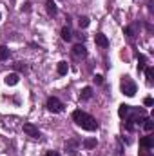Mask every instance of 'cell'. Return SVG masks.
<instances>
[{"mask_svg": "<svg viewBox=\"0 0 154 156\" xmlns=\"http://www.w3.org/2000/svg\"><path fill=\"white\" fill-rule=\"evenodd\" d=\"M143 71H145V76H147V82H149V83H152V82H154V69L151 67V66H147V67H145Z\"/></svg>", "mask_w": 154, "mask_h": 156, "instance_id": "16", "label": "cell"}, {"mask_svg": "<svg viewBox=\"0 0 154 156\" xmlns=\"http://www.w3.org/2000/svg\"><path fill=\"white\" fill-rule=\"evenodd\" d=\"M94 82H96L98 85H100V83H103V76H102V75H96V76H94Z\"/></svg>", "mask_w": 154, "mask_h": 156, "instance_id": "24", "label": "cell"}, {"mask_svg": "<svg viewBox=\"0 0 154 156\" xmlns=\"http://www.w3.org/2000/svg\"><path fill=\"white\" fill-rule=\"evenodd\" d=\"M56 73H58L60 76L67 75V73H69V66H67V62H58V66H56Z\"/></svg>", "mask_w": 154, "mask_h": 156, "instance_id": "11", "label": "cell"}, {"mask_svg": "<svg viewBox=\"0 0 154 156\" xmlns=\"http://www.w3.org/2000/svg\"><path fill=\"white\" fill-rule=\"evenodd\" d=\"M45 9H47L49 16H56V13H58V7H56V4L53 0H47L45 2Z\"/></svg>", "mask_w": 154, "mask_h": 156, "instance_id": "9", "label": "cell"}, {"mask_svg": "<svg viewBox=\"0 0 154 156\" xmlns=\"http://www.w3.org/2000/svg\"><path fill=\"white\" fill-rule=\"evenodd\" d=\"M0 18H2V15H0Z\"/></svg>", "mask_w": 154, "mask_h": 156, "instance_id": "26", "label": "cell"}, {"mask_svg": "<svg viewBox=\"0 0 154 156\" xmlns=\"http://www.w3.org/2000/svg\"><path fill=\"white\" fill-rule=\"evenodd\" d=\"M89 24H91L89 16H80V18H78V26H80V29H85Z\"/></svg>", "mask_w": 154, "mask_h": 156, "instance_id": "17", "label": "cell"}, {"mask_svg": "<svg viewBox=\"0 0 154 156\" xmlns=\"http://www.w3.org/2000/svg\"><path fill=\"white\" fill-rule=\"evenodd\" d=\"M94 42H96V45H100V47H109V38L103 35V33H96L94 35Z\"/></svg>", "mask_w": 154, "mask_h": 156, "instance_id": "6", "label": "cell"}, {"mask_svg": "<svg viewBox=\"0 0 154 156\" xmlns=\"http://www.w3.org/2000/svg\"><path fill=\"white\" fill-rule=\"evenodd\" d=\"M18 80H20V76H18L16 73H11V75H7V76H5L4 82H5L7 85H16V83H18Z\"/></svg>", "mask_w": 154, "mask_h": 156, "instance_id": "12", "label": "cell"}, {"mask_svg": "<svg viewBox=\"0 0 154 156\" xmlns=\"http://www.w3.org/2000/svg\"><path fill=\"white\" fill-rule=\"evenodd\" d=\"M138 156H152V153H151V149H142Z\"/></svg>", "mask_w": 154, "mask_h": 156, "instance_id": "23", "label": "cell"}, {"mask_svg": "<svg viewBox=\"0 0 154 156\" xmlns=\"http://www.w3.org/2000/svg\"><path fill=\"white\" fill-rule=\"evenodd\" d=\"M45 156H60V153H58V151H49Z\"/></svg>", "mask_w": 154, "mask_h": 156, "instance_id": "25", "label": "cell"}, {"mask_svg": "<svg viewBox=\"0 0 154 156\" xmlns=\"http://www.w3.org/2000/svg\"><path fill=\"white\" fill-rule=\"evenodd\" d=\"M9 58V49L5 45H0V60H7Z\"/></svg>", "mask_w": 154, "mask_h": 156, "instance_id": "19", "label": "cell"}, {"mask_svg": "<svg viewBox=\"0 0 154 156\" xmlns=\"http://www.w3.org/2000/svg\"><path fill=\"white\" fill-rule=\"evenodd\" d=\"M143 122H145V123H143V127H145V131H147V133H151V131L154 129V122L151 120V118H145Z\"/></svg>", "mask_w": 154, "mask_h": 156, "instance_id": "20", "label": "cell"}, {"mask_svg": "<svg viewBox=\"0 0 154 156\" xmlns=\"http://www.w3.org/2000/svg\"><path fill=\"white\" fill-rule=\"evenodd\" d=\"M73 122L76 123L78 127H82L83 131H98V122H96V118L91 116V115H87L85 111H82V109H76V111H73Z\"/></svg>", "mask_w": 154, "mask_h": 156, "instance_id": "1", "label": "cell"}, {"mask_svg": "<svg viewBox=\"0 0 154 156\" xmlns=\"http://www.w3.org/2000/svg\"><path fill=\"white\" fill-rule=\"evenodd\" d=\"M91 98H93V87H89V85H87V87H83V89H82V93H80V100H83V102H85V100H91Z\"/></svg>", "mask_w": 154, "mask_h": 156, "instance_id": "10", "label": "cell"}, {"mask_svg": "<svg viewBox=\"0 0 154 156\" xmlns=\"http://www.w3.org/2000/svg\"><path fill=\"white\" fill-rule=\"evenodd\" d=\"M140 147H142V149H152L154 147L152 136H143V138H140Z\"/></svg>", "mask_w": 154, "mask_h": 156, "instance_id": "7", "label": "cell"}, {"mask_svg": "<svg viewBox=\"0 0 154 156\" xmlns=\"http://www.w3.org/2000/svg\"><path fill=\"white\" fill-rule=\"evenodd\" d=\"M73 55L78 56V58H80V56H82V58L87 56V49H85V45H83V44H76V45L73 47Z\"/></svg>", "mask_w": 154, "mask_h": 156, "instance_id": "8", "label": "cell"}, {"mask_svg": "<svg viewBox=\"0 0 154 156\" xmlns=\"http://www.w3.org/2000/svg\"><path fill=\"white\" fill-rule=\"evenodd\" d=\"M123 33H125V35H127L129 38H132V37H134V31H132L131 27H125V29H123Z\"/></svg>", "mask_w": 154, "mask_h": 156, "instance_id": "21", "label": "cell"}, {"mask_svg": "<svg viewBox=\"0 0 154 156\" xmlns=\"http://www.w3.org/2000/svg\"><path fill=\"white\" fill-rule=\"evenodd\" d=\"M143 104H145V107H151V105H152V104H154V100H152V98H151V96H147V98L143 100Z\"/></svg>", "mask_w": 154, "mask_h": 156, "instance_id": "22", "label": "cell"}, {"mask_svg": "<svg viewBox=\"0 0 154 156\" xmlns=\"http://www.w3.org/2000/svg\"><path fill=\"white\" fill-rule=\"evenodd\" d=\"M138 60H140V64H138V73H142V71H143V69L147 67V66H145V62H147V58H145L143 55H140V56H138Z\"/></svg>", "mask_w": 154, "mask_h": 156, "instance_id": "18", "label": "cell"}, {"mask_svg": "<svg viewBox=\"0 0 154 156\" xmlns=\"http://www.w3.org/2000/svg\"><path fill=\"white\" fill-rule=\"evenodd\" d=\"M129 109H131V105L121 104V105H120V109H118V115H120V118H127V115H129Z\"/></svg>", "mask_w": 154, "mask_h": 156, "instance_id": "15", "label": "cell"}, {"mask_svg": "<svg viewBox=\"0 0 154 156\" xmlns=\"http://www.w3.org/2000/svg\"><path fill=\"white\" fill-rule=\"evenodd\" d=\"M98 145V140L96 138H87V140H83V147L85 149H94Z\"/></svg>", "mask_w": 154, "mask_h": 156, "instance_id": "14", "label": "cell"}, {"mask_svg": "<svg viewBox=\"0 0 154 156\" xmlns=\"http://www.w3.org/2000/svg\"><path fill=\"white\" fill-rule=\"evenodd\" d=\"M120 87H121V93H123L125 96H134V94H136V91H138V87H136L134 80H132L131 76H123V78H121Z\"/></svg>", "mask_w": 154, "mask_h": 156, "instance_id": "2", "label": "cell"}, {"mask_svg": "<svg viewBox=\"0 0 154 156\" xmlns=\"http://www.w3.org/2000/svg\"><path fill=\"white\" fill-rule=\"evenodd\" d=\"M45 107H47V111H51V113H54V115H58V113H62L64 111V102L60 100V98H56V96H49L47 98V102H45Z\"/></svg>", "mask_w": 154, "mask_h": 156, "instance_id": "3", "label": "cell"}, {"mask_svg": "<svg viewBox=\"0 0 154 156\" xmlns=\"http://www.w3.org/2000/svg\"><path fill=\"white\" fill-rule=\"evenodd\" d=\"M78 147H80V140H76V138H71V140L65 144V151H67L69 154H75L78 151Z\"/></svg>", "mask_w": 154, "mask_h": 156, "instance_id": "5", "label": "cell"}, {"mask_svg": "<svg viewBox=\"0 0 154 156\" xmlns=\"http://www.w3.org/2000/svg\"><path fill=\"white\" fill-rule=\"evenodd\" d=\"M60 35H62V40H65V42H71V40H73V33H71V29H69L67 26L62 27V33H60Z\"/></svg>", "mask_w": 154, "mask_h": 156, "instance_id": "13", "label": "cell"}, {"mask_svg": "<svg viewBox=\"0 0 154 156\" xmlns=\"http://www.w3.org/2000/svg\"><path fill=\"white\" fill-rule=\"evenodd\" d=\"M24 133L29 136V138H33V140H38L40 136V131H38V127L37 125H33V123H24Z\"/></svg>", "mask_w": 154, "mask_h": 156, "instance_id": "4", "label": "cell"}]
</instances>
